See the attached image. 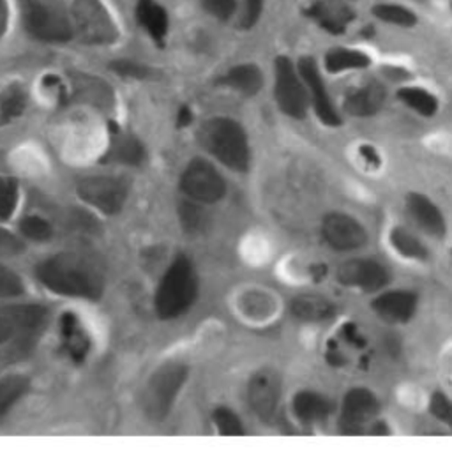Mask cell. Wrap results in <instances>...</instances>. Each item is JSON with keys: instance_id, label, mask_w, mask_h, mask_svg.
I'll list each match as a JSON object with an SVG mask.
<instances>
[{"instance_id": "cell-1", "label": "cell", "mask_w": 452, "mask_h": 454, "mask_svg": "<svg viewBox=\"0 0 452 454\" xmlns=\"http://www.w3.org/2000/svg\"><path fill=\"white\" fill-rule=\"evenodd\" d=\"M37 279L53 294L96 301L105 292L103 265L78 251L57 253L35 267Z\"/></svg>"}, {"instance_id": "cell-2", "label": "cell", "mask_w": 452, "mask_h": 454, "mask_svg": "<svg viewBox=\"0 0 452 454\" xmlns=\"http://www.w3.org/2000/svg\"><path fill=\"white\" fill-rule=\"evenodd\" d=\"M199 297V276L193 262L181 254L177 256L156 290V313L163 320H172L184 315Z\"/></svg>"}, {"instance_id": "cell-3", "label": "cell", "mask_w": 452, "mask_h": 454, "mask_svg": "<svg viewBox=\"0 0 452 454\" xmlns=\"http://www.w3.org/2000/svg\"><path fill=\"white\" fill-rule=\"evenodd\" d=\"M199 140L202 147L222 161L230 170L247 172L251 163L249 142L244 128L225 117L207 121L200 131Z\"/></svg>"}, {"instance_id": "cell-4", "label": "cell", "mask_w": 452, "mask_h": 454, "mask_svg": "<svg viewBox=\"0 0 452 454\" xmlns=\"http://www.w3.org/2000/svg\"><path fill=\"white\" fill-rule=\"evenodd\" d=\"M48 320V309L41 304L0 306V347L7 345L23 354L28 352Z\"/></svg>"}, {"instance_id": "cell-5", "label": "cell", "mask_w": 452, "mask_h": 454, "mask_svg": "<svg viewBox=\"0 0 452 454\" xmlns=\"http://www.w3.org/2000/svg\"><path fill=\"white\" fill-rule=\"evenodd\" d=\"M188 366L183 363H168L161 366L145 384L142 391V409L152 421H161L172 411L179 391L188 379Z\"/></svg>"}, {"instance_id": "cell-6", "label": "cell", "mask_w": 452, "mask_h": 454, "mask_svg": "<svg viewBox=\"0 0 452 454\" xmlns=\"http://www.w3.org/2000/svg\"><path fill=\"white\" fill-rule=\"evenodd\" d=\"M78 197L101 211L103 215H117L124 209L129 195V183L124 177L115 176H94L85 177L76 186Z\"/></svg>"}, {"instance_id": "cell-7", "label": "cell", "mask_w": 452, "mask_h": 454, "mask_svg": "<svg viewBox=\"0 0 452 454\" xmlns=\"http://www.w3.org/2000/svg\"><path fill=\"white\" fill-rule=\"evenodd\" d=\"M183 193L200 204H216L226 193V183L218 168L207 160H193L181 177Z\"/></svg>"}, {"instance_id": "cell-8", "label": "cell", "mask_w": 452, "mask_h": 454, "mask_svg": "<svg viewBox=\"0 0 452 454\" xmlns=\"http://www.w3.org/2000/svg\"><path fill=\"white\" fill-rule=\"evenodd\" d=\"M274 67H276L274 94L281 112L292 119H304L308 114L309 94L302 82V76L297 74L288 57H277Z\"/></svg>"}, {"instance_id": "cell-9", "label": "cell", "mask_w": 452, "mask_h": 454, "mask_svg": "<svg viewBox=\"0 0 452 454\" xmlns=\"http://www.w3.org/2000/svg\"><path fill=\"white\" fill-rule=\"evenodd\" d=\"M281 398V377L272 368L256 372L247 386V402L253 412L265 423L276 418Z\"/></svg>"}, {"instance_id": "cell-10", "label": "cell", "mask_w": 452, "mask_h": 454, "mask_svg": "<svg viewBox=\"0 0 452 454\" xmlns=\"http://www.w3.org/2000/svg\"><path fill=\"white\" fill-rule=\"evenodd\" d=\"M23 20L27 30L41 41L48 43H64L71 39V28L67 21L55 12L53 9H48L37 0H27L23 9Z\"/></svg>"}, {"instance_id": "cell-11", "label": "cell", "mask_w": 452, "mask_h": 454, "mask_svg": "<svg viewBox=\"0 0 452 454\" xmlns=\"http://www.w3.org/2000/svg\"><path fill=\"white\" fill-rule=\"evenodd\" d=\"M377 396L362 387L350 389L343 400L339 432L345 435H357L364 432L366 423H370L378 414Z\"/></svg>"}, {"instance_id": "cell-12", "label": "cell", "mask_w": 452, "mask_h": 454, "mask_svg": "<svg viewBox=\"0 0 452 454\" xmlns=\"http://www.w3.org/2000/svg\"><path fill=\"white\" fill-rule=\"evenodd\" d=\"M299 74L302 76V82L308 89V94L313 101L315 112L318 115V119L331 128H336L341 124V117L336 112L332 99L325 89V83L322 80V74L318 71V66L315 62V59L311 57H302L299 60Z\"/></svg>"}, {"instance_id": "cell-13", "label": "cell", "mask_w": 452, "mask_h": 454, "mask_svg": "<svg viewBox=\"0 0 452 454\" xmlns=\"http://www.w3.org/2000/svg\"><path fill=\"white\" fill-rule=\"evenodd\" d=\"M323 240L336 251H354L368 242V231L352 216L331 213L322 223Z\"/></svg>"}, {"instance_id": "cell-14", "label": "cell", "mask_w": 452, "mask_h": 454, "mask_svg": "<svg viewBox=\"0 0 452 454\" xmlns=\"http://www.w3.org/2000/svg\"><path fill=\"white\" fill-rule=\"evenodd\" d=\"M338 281L350 288H361L364 292H377L389 281V272L375 260L355 258L338 267Z\"/></svg>"}, {"instance_id": "cell-15", "label": "cell", "mask_w": 452, "mask_h": 454, "mask_svg": "<svg viewBox=\"0 0 452 454\" xmlns=\"http://www.w3.org/2000/svg\"><path fill=\"white\" fill-rule=\"evenodd\" d=\"M371 306L380 318L391 324H405L416 315L417 295L407 290L386 292L378 295Z\"/></svg>"}, {"instance_id": "cell-16", "label": "cell", "mask_w": 452, "mask_h": 454, "mask_svg": "<svg viewBox=\"0 0 452 454\" xmlns=\"http://www.w3.org/2000/svg\"><path fill=\"white\" fill-rule=\"evenodd\" d=\"M60 347L66 356L76 364L83 363L90 352V338L83 329L80 318L71 311L60 317Z\"/></svg>"}, {"instance_id": "cell-17", "label": "cell", "mask_w": 452, "mask_h": 454, "mask_svg": "<svg viewBox=\"0 0 452 454\" xmlns=\"http://www.w3.org/2000/svg\"><path fill=\"white\" fill-rule=\"evenodd\" d=\"M386 101V90L380 83L370 82L359 89H354L345 98V112L354 117H371L375 115Z\"/></svg>"}, {"instance_id": "cell-18", "label": "cell", "mask_w": 452, "mask_h": 454, "mask_svg": "<svg viewBox=\"0 0 452 454\" xmlns=\"http://www.w3.org/2000/svg\"><path fill=\"white\" fill-rule=\"evenodd\" d=\"M407 209L414 222L435 237L446 235V220L440 213V209L425 195L421 193H409L407 195Z\"/></svg>"}, {"instance_id": "cell-19", "label": "cell", "mask_w": 452, "mask_h": 454, "mask_svg": "<svg viewBox=\"0 0 452 454\" xmlns=\"http://www.w3.org/2000/svg\"><path fill=\"white\" fill-rule=\"evenodd\" d=\"M308 14L331 34H343L354 20V12L336 0H320L309 7Z\"/></svg>"}, {"instance_id": "cell-20", "label": "cell", "mask_w": 452, "mask_h": 454, "mask_svg": "<svg viewBox=\"0 0 452 454\" xmlns=\"http://www.w3.org/2000/svg\"><path fill=\"white\" fill-rule=\"evenodd\" d=\"M145 160V149L138 138L117 131L112 140L110 149L101 158V163H122V165H140Z\"/></svg>"}, {"instance_id": "cell-21", "label": "cell", "mask_w": 452, "mask_h": 454, "mask_svg": "<svg viewBox=\"0 0 452 454\" xmlns=\"http://www.w3.org/2000/svg\"><path fill=\"white\" fill-rule=\"evenodd\" d=\"M293 317L304 322H322L334 317V304L318 294H302L292 301L290 306Z\"/></svg>"}, {"instance_id": "cell-22", "label": "cell", "mask_w": 452, "mask_h": 454, "mask_svg": "<svg viewBox=\"0 0 452 454\" xmlns=\"http://www.w3.org/2000/svg\"><path fill=\"white\" fill-rule=\"evenodd\" d=\"M332 412V405L327 398L313 391H300L293 398V414L299 421L311 425L327 419Z\"/></svg>"}, {"instance_id": "cell-23", "label": "cell", "mask_w": 452, "mask_h": 454, "mask_svg": "<svg viewBox=\"0 0 452 454\" xmlns=\"http://www.w3.org/2000/svg\"><path fill=\"white\" fill-rule=\"evenodd\" d=\"M136 16L142 27L152 35L156 43H165V35L168 32V16L158 2L140 0L136 7Z\"/></svg>"}, {"instance_id": "cell-24", "label": "cell", "mask_w": 452, "mask_h": 454, "mask_svg": "<svg viewBox=\"0 0 452 454\" xmlns=\"http://www.w3.org/2000/svg\"><path fill=\"white\" fill-rule=\"evenodd\" d=\"M222 83L238 90L244 96H254L263 85V74L256 66L242 64L230 69Z\"/></svg>"}, {"instance_id": "cell-25", "label": "cell", "mask_w": 452, "mask_h": 454, "mask_svg": "<svg viewBox=\"0 0 452 454\" xmlns=\"http://www.w3.org/2000/svg\"><path fill=\"white\" fill-rule=\"evenodd\" d=\"M370 57L359 50H348V48H338L327 53L325 57V67L329 73H345L350 69H362L370 66Z\"/></svg>"}, {"instance_id": "cell-26", "label": "cell", "mask_w": 452, "mask_h": 454, "mask_svg": "<svg viewBox=\"0 0 452 454\" xmlns=\"http://www.w3.org/2000/svg\"><path fill=\"white\" fill-rule=\"evenodd\" d=\"M391 244L405 258H412V260H426L428 258V247L405 227H396L391 230Z\"/></svg>"}, {"instance_id": "cell-27", "label": "cell", "mask_w": 452, "mask_h": 454, "mask_svg": "<svg viewBox=\"0 0 452 454\" xmlns=\"http://www.w3.org/2000/svg\"><path fill=\"white\" fill-rule=\"evenodd\" d=\"M400 99L410 106L412 110H416L419 115H425V117H433L439 110V101L437 98L425 90V89H419V87H403L400 89L398 92Z\"/></svg>"}, {"instance_id": "cell-28", "label": "cell", "mask_w": 452, "mask_h": 454, "mask_svg": "<svg viewBox=\"0 0 452 454\" xmlns=\"http://www.w3.org/2000/svg\"><path fill=\"white\" fill-rule=\"evenodd\" d=\"M27 106V92L19 85H12L0 94V126L19 117Z\"/></svg>"}, {"instance_id": "cell-29", "label": "cell", "mask_w": 452, "mask_h": 454, "mask_svg": "<svg viewBox=\"0 0 452 454\" xmlns=\"http://www.w3.org/2000/svg\"><path fill=\"white\" fill-rule=\"evenodd\" d=\"M28 379L23 375H9L0 379V418H4L12 405L27 393Z\"/></svg>"}, {"instance_id": "cell-30", "label": "cell", "mask_w": 452, "mask_h": 454, "mask_svg": "<svg viewBox=\"0 0 452 454\" xmlns=\"http://www.w3.org/2000/svg\"><path fill=\"white\" fill-rule=\"evenodd\" d=\"M373 14L378 20L396 27H414L417 21V16L410 9L396 4H378L373 7Z\"/></svg>"}, {"instance_id": "cell-31", "label": "cell", "mask_w": 452, "mask_h": 454, "mask_svg": "<svg viewBox=\"0 0 452 454\" xmlns=\"http://www.w3.org/2000/svg\"><path fill=\"white\" fill-rule=\"evenodd\" d=\"M18 206V183L12 177L0 176V220L5 222L12 216Z\"/></svg>"}, {"instance_id": "cell-32", "label": "cell", "mask_w": 452, "mask_h": 454, "mask_svg": "<svg viewBox=\"0 0 452 454\" xmlns=\"http://www.w3.org/2000/svg\"><path fill=\"white\" fill-rule=\"evenodd\" d=\"M19 231L23 233V237L35 242H46L53 235V228L41 216H25L19 222Z\"/></svg>"}, {"instance_id": "cell-33", "label": "cell", "mask_w": 452, "mask_h": 454, "mask_svg": "<svg viewBox=\"0 0 452 454\" xmlns=\"http://www.w3.org/2000/svg\"><path fill=\"white\" fill-rule=\"evenodd\" d=\"M213 419H214V425H216L218 432L225 437H238V435L245 434L238 416L235 412H231L230 409H226V407L216 409L214 414H213Z\"/></svg>"}, {"instance_id": "cell-34", "label": "cell", "mask_w": 452, "mask_h": 454, "mask_svg": "<svg viewBox=\"0 0 452 454\" xmlns=\"http://www.w3.org/2000/svg\"><path fill=\"white\" fill-rule=\"evenodd\" d=\"M25 292L21 278L0 263V297H16Z\"/></svg>"}, {"instance_id": "cell-35", "label": "cell", "mask_w": 452, "mask_h": 454, "mask_svg": "<svg viewBox=\"0 0 452 454\" xmlns=\"http://www.w3.org/2000/svg\"><path fill=\"white\" fill-rule=\"evenodd\" d=\"M181 222L184 228L191 233L200 231L206 227V216L202 215V209H199L193 200L181 204Z\"/></svg>"}, {"instance_id": "cell-36", "label": "cell", "mask_w": 452, "mask_h": 454, "mask_svg": "<svg viewBox=\"0 0 452 454\" xmlns=\"http://www.w3.org/2000/svg\"><path fill=\"white\" fill-rule=\"evenodd\" d=\"M432 414L452 428V402L444 393H435L430 402Z\"/></svg>"}, {"instance_id": "cell-37", "label": "cell", "mask_w": 452, "mask_h": 454, "mask_svg": "<svg viewBox=\"0 0 452 454\" xmlns=\"http://www.w3.org/2000/svg\"><path fill=\"white\" fill-rule=\"evenodd\" d=\"M202 5L218 20H228L237 9L235 0H202Z\"/></svg>"}, {"instance_id": "cell-38", "label": "cell", "mask_w": 452, "mask_h": 454, "mask_svg": "<svg viewBox=\"0 0 452 454\" xmlns=\"http://www.w3.org/2000/svg\"><path fill=\"white\" fill-rule=\"evenodd\" d=\"M112 69L117 74L128 76V78H145L149 74L147 67H144L142 64H136L133 60H117L112 64Z\"/></svg>"}, {"instance_id": "cell-39", "label": "cell", "mask_w": 452, "mask_h": 454, "mask_svg": "<svg viewBox=\"0 0 452 454\" xmlns=\"http://www.w3.org/2000/svg\"><path fill=\"white\" fill-rule=\"evenodd\" d=\"M23 249H25V246L18 237H14L11 231L0 228V254L14 256V254L23 253Z\"/></svg>"}, {"instance_id": "cell-40", "label": "cell", "mask_w": 452, "mask_h": 454, "mask_svg": "<svg viewBox=\"0 0 452 454\" xmlns=\"http://www.w3.org/2000/svg\"><path fill=\"white\" fill-rule=\"evenodd\" d=\"M341 334H343V338H345L350 345H354V347H357V348L366 347V338L361 334L359 327H357L354 322H347V324L343 325V329H341Z\"/></svg>"}, {"instance_id": "cell-41", "label": "cell", "mask_w": 452, "mask_h": 454, "mask_svg": "<svg viewBox=\"0 0 452 454\" xmlns=\"http://www.w3.org/2000/svg\"><path fill=\"white\" fill-rule=\"evenodd\" d=\"M261 5H263V0H245V14H244V21H242V25L245 28H251L258 21Z\"/></svg>"}, {"instance_id": "cell-42", "label": "cell", "mask_w": 452, "mask_h": 454, "mask_svg": "<svg viewBox=\"0 0 452 454\" xmlns=\"http://www.w3.org/2000/svg\"><path fill=\"white\" fill-rule=\"evenodd\" d=\"M325 359H327V363H329L331 366H334V368H341V366H345V363H347L345 356L339 352V348L336 347L334 341H329Z\"/></svg>"}, {"instance_id": "cell-43", "label": "cell", "mask_w": 452, "mask_h": 454, "mask_svg": "<svg viewBox=\"0 0 452 454\" xmlns=\"http://www.w3.org/2000/svg\"><path fill=\"white\" fill-rule=\"evenodd\" d=\"M359 153H361V156H362V160L366 161V165H368V167L378 168V167L382 165V160H380L378 153L375 151V147H371V145H361Z\"/></svg>"}, {"instance_id": "cell-44", "label": "cell", "mask_w": 452, "mask_h": 454, "mask_svg": "<svg viewBox=\"0 0 452 454\" xmlns=\"http://www.w3.org/2000/svg\"><path fill=\"white\" fill-rule=\"evenodd\" d=\"M191 121H193L191 110H190L188 106H183L181 112H179V115H177V126H179V128H186V126L191 124Z\"/></svg>"}, {"instance_id": "cell-45", "label": "cell", "mask_w": 452, "mask_h": 454, "mask_svg": "<svg viewBox=\"0 0 452 454\" xmlns=\"http://www.w3.org/2000/svg\"><path fill=\"white\" fill-rule=\"evenodd\" d=\"M311 274L316 281H320L325 274H327V265H313L311 267Z\"/></svg>"}, {"instance_id": "cell-46", "label": "cell", "mask_w": 452, "mask_h": 454, "mask_svg": "<svg viewBox=\"0 0 452 454\" xmlns=\"http://www.w3.org/2000/svg\"><path fill=\"white\" fill-rule=\"evenodd\" d=\"M2 23H4V5H2V0H0V32H2Z\"/></svg>"}, {"instance_id": "cell-47", "label": "cell", "mask_w": 452, "mask_h": 454, "mask_svg": "<svg viewBox=\"0 0 452 454\" xmlns=\"http://www.w3.org/2000/svg\"><path fill=\"white\" fill-rule=\"evenodd\" d=\"M449 256H451V262H452V249L449 251Z\"/></svg>"}]
</instances>
